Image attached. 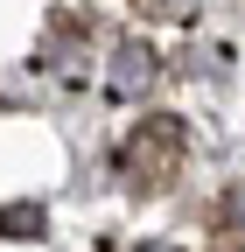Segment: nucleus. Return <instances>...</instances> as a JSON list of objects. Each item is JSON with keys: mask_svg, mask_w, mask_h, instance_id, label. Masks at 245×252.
I'll return each mask as SVG.
<instances>
[{"mask_svg": "<svg viewBox=\"0 0 245 252\" xmlns=\"http://www.w3.org/2000/svg\"><path fill=\"white\" fill-rule=\"evenodd\" d=\"M42 224H49L42 203H7V210H0V231H7V238H42Z\"/></svg>", "mask_w": 245, "mask_h": 252, "instance_id": "obj_3", "label": "nucleus"}, {"mask_svg": "<svg viewBox=\"0 0 245 252\" xmlns=\"http://www.w3.org/2000/svg\"><path fill=\"white\" fill-rule=\"evenodd\" d=\"M175 161H182V126H175V119H154V147H147V140H133V147H126L133 182H140V168H161V182H168V175H175Z\"/></svg>", "mask_w": 245, "mask_h": 252, "instance_id": "obj_1", "label": "nucleus"}, {"mask_svg": "<svg viewBox=\"0 0 245 252\" xmlns=\"http://www.w3.org/2000/svg\"><path fill=\"white\" fill-rule=\"evenodd\" d=\"M147 77H154V49L126 42V49H119V70H112V91L126 98V91H133V84H147Z\"/></svg>", "mask_w": 245, "mask_h": 252, "instance_id": "obj_2", "label": "nucleus"}]
</instances>
